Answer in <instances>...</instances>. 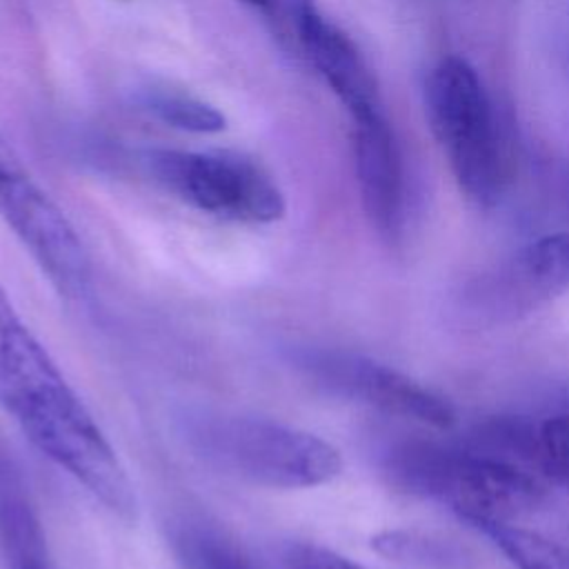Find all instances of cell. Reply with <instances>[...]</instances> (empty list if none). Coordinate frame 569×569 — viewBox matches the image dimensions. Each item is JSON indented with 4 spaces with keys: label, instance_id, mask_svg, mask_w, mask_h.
Segmentation results:
<instances>
[{
    "label": "cell",
    "instance_id": "cell-19",
    "mask_svg": "<svg viewBox=\"0 0 569 569\" xmlns=\"http://www.w3.org/2000/svg\"><path fill=\"white\" fill-rule=\"evenodd\" d=\"M558 187H560V196L569 209V167H562L558 171Z\"/></svg>",
    "mask_w": 569,
    "mask_h": 569
},
{
    "label": "cell",
    "instance_id": "cell-12",
    "mask_svg": "<svg viewBox=\"0 0 569 569\" xmlns=\"http://www.w3.org/2000/svg\"><path fill=\"white\" fill-rule=\"evenodd\" d=\"M0 556L7 569H51L47 538L29 487L0 445Z\"/></svg>",
    "mask_w": 569,
    "mask_h": 569
},
{
    "label": "cell",
    "instance_id": "cell-4",
    "mask_svg": "<svg viewBox=\"0 0 569 569\" xmlns=\"http://www.w3.org/2000/svg\"><path fill=\"white\" fill-rule=\"evenodd\" d=\"M391 485L449 505L462 522L511 520L542 502L540 478L471 447L405 440L382 456Z\"/></svg>",
    "mask_w": 569,
    "mask_h": 569
},
{
    "label": "cell",
    "instance_id": "cell-1",
    "mask_svg": "<svg viewBox=\"0 0 569 569\" xmlns=\"http://www.w3.org/2000/svg\"><path fill=\"white\" fill-rule=\"evenodd\" d=\"M0 407L104 509L124 522L136 520V489L118 451L20 316L0 329Z\"/></svg>",
    "mask_w": 569,
    "mask_h": 569
},
{
    "label": "cell",
    "instance_id": "cell-11",
    "mask_svg": "<svg viewBox=\"0 0 569 569\" xmlns=\"http://www.w3.org/2000/svg\"><path fill=\"white\" fill-rule=\"evenodd\" d=\"M467 447L569 489V411L540 420L491 418L471 431Z\"/></svg>",
    "mask_w": 569,
    "mask_h": 569
},
{
    "label": "cell",
    "instance_id": "cell-8",
    "mask_svg": "<svg viewBox=\"0 0 569 569\" xmlns=\"http://www.w3.org/2000/svg\"><path fill=\"white\" fill-rule=\"evenodd\" d=\"M569 289V233L540 236L478 273L460 293L476 325H505L529 316Z\"/></svg>",
    "mask_w": 569,
    "mask_h": 569
},
{
    "label": "cell",
    "instance_id": "cell-6",
    "mask_svg": "<svg viewBox=\"0 0 569 569\" xmlns=\"http://www.w3.org/2000/svg\"><path fill=\"white\" fill-rule=\"evenodd\" d=\"M0 218L60 296L89 293L91 260L82 238L22 162L0 171Z\"/></svg>",
    "mask_w": 569,
    "mask_h": 569
},
{
    "label": "cell",
    "instance_id": "cell-9",
    "mask_svg": "<svg viewBox=\"0 0 569 569\" xmlns=\"http://www.w3.org/2000/svg\"><path fill=\"white\" fill-rule=\"evenodd\" d=\"M351 140L365 216L387 244H398L405 236L407 182L400 144L385 109L351 116Z\"/></svg>",
    "mask_w": 569,
    "mask_h": 569
},
{
    "label": "cell",
    "instance_id": "cell-13",
    "mask_svg": "<svg viewBox=\"0 0 569 569\" xmlns=\"http://www.w3.org/2000/svg\"><path fill=\"white\" fill-rule=\"evenodd\" d=\"M509 558L516 569H569V547L507 520H469Z\"/></svg>",
    "mask_w": 569,
    "mask_h": 569
},
{
    "label": "cell",
    "instance_id": "cell-2",
    "mask_svg": "<svg viewBox=\"0 0 569 569\" xmlns=\"http://www.w3.org/2000/svg\"><path fill=\"white\" fill-rule=\"evenodd\" d=\"M176 429L204 465L269 489L320 487L342 471L333 445L271 418L187 407L178 413Z\"/></svg>",
    "mask_w": 569,
    "mask_h": 569
},
{
    "label": "cell",
    "instance_id": "cell-5",
    "mask_svg": "<svg viewBox=\"0 0 569 569\" xmlns=\"http://www.w3.org/2000/svg\"><path fill=\"white\" fill-rule=\"evenodd\" d=\"M142 164L167 193L220 220L271 224L287 211L271 173L242 153L151 147L142 151Z\"/></svg>",
    "mask_w": 569,
    "mask_h": 569
},
{
    "label": "cell",
    "instance_id": "cell-7",
    "mask_svg": "<svg viewBox=\"0 0 569 569\" xmlns=\"http://www.w3.org/2000/svg\"><path fill=\"white\" fill-rule=\"evenodd\" d=\"M289 362L313 385L340 398L433 429H449L456 422L451 402L402 371L371 358L325 347H298L289 353Z\"/></svg>",
    "mask_w": 569,
    "mask_h": 569
},
{
    "label": "cell",
    "instance_id": "cell-10",
    "mask_svg": "<svg viewBox=\"0 0 569 569\" xmlns=\"http://www.w3.org/2000/svg\"><path fill=\"white\" fill-rule=\"evenodd\" d=\"M284 16L291 22L300 51L347 109L349 118L382 107L378 80L345 29L327 18L313 0H284Z\"/></svg>",
    "mask_w": 569,
    "mask_h": 569
},
{
    "label": "cell",
    "instance_id": "cell-18",
    "mask_svg": "<svg viewBox=\"0 0 569 569\" xmlns=\"http://www.w3.org/2000/svg\"><path fill=\"white\" fill-rule=\"evenodd\" d=\"M238 2H242V4H247L251 9H258V11H262V13L271 16V18L282 13V0H238Z\"/></svg>",
    "mask_w": 569,
    "mask_h": 569
},
{
    "label": "cell",
    "instance_id": "cell-3",
    "mask_svg": "<svg viewBox=\"0 0 569 569\" xmlns=\"http://www.w3.org/2000/svg\"><path fill=\"white\" fill-rule=\"evenodd\" d=\"M422 107L458 189L476 207H496L511 184L513 164L493 100L471 62L442 56L425 78Z\"/></svg>",
    "mask_w": 569,
    "mask_h": 569
},
{
    "label": "cell",
    "instance_id": "cell-15",
    "mask_svg": "<svg viewBox=\"0 0 569 569\" xmlns=\"http://www.w3.org/2000/svg\"><path fill=\"white\" fill-rule=\"evenodd\" d=\"M140 104L156 120L171 129L189 133H218L227 127V118L209 102L176 89H144Z\"/></svg>",
    "mask_w": 569,
    "mask_h": 569
},
{
    "label": "cell",
    "instance_id": "cell-17",
    "mask_svg": "<svg viewBox=\"0 0 569 569\" xmlns=\"http://www.w3.org/2000/svg\"><path fill=\"white\" fill-rule=\"evenodd\" d=\"M22 160H20V156L16 153V149H13V144L7 140V136L0 131V171L2 169H9V167H13V164H20Z\"/></svg>",
    "mask_w": 569,
    "mask_h": 569
},
{
    "label": "cell",
    "instance_id": "cell-14",
    "mask_svg": "<svg viewBox=\"0 0 569 569\" xmlns=\"http://www.w3.org/2000/svg\"><path fill=\"white\" fill-rule=\"evenodd\" d=\"M171 547L182 569H253L229 538L204 522H178L171 529Z\"/></svg>",
    "mask_w": 569,
    "mask_h": 569
},
{
    "label": "cell",
    "instance_id": "cell-16",
    "mask_svg": "<svg viewBox=\"0 0 569 569\" xmlns=\"http://www.w3.org/2000/svg\"><path fill=\"white\" fill-rule=\"evenodd\" d=\"M278 569H365V567L329 547L307 542V540H291L278 551Z\"/></svg>",
    "mask_w": 569,
    "mask_h": 569
}]
</instances>
